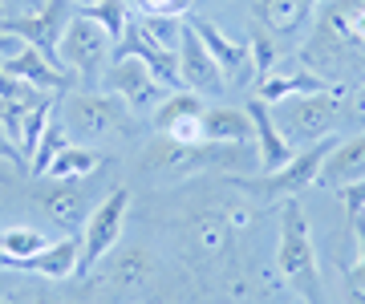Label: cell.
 <instances>
[{"label": "cell", "mask_w": 365, "mask_h": 304, "mask_svg": "<svg viewBox=\"0 0 365 304\" xmlns=\"http://www.w3.org/2000/svg\"><path fill=\"white\" fill-rule=\"evenodd\" d=\"M304 61L337 90H345L353 73H365V0H329L317 13Z\"/></svg>", "instance_id": "1"}, {"label": "cell", "mask_w": 365, "mask_h": 304, "mask_svg": "<svg viewBox=\"0 0 365 304\" xmlns=\"http://www.w3.org/2000/svg\"><path fill=\"white\" fill-rule=\"evenodd\" d=\"M276 268L292 284L304 304H329L325 300V280L317 264V243L309 236V219L300 211V199L280 203V239H276Z\"/></svg>", "instance_id": "2"}, {"label": "cell", "mask_w": 365, "mask_h": 304, "mask_svg": "<svg viewBox=\"0 0 365 304\" xmlns=\"http://www.w3.org/2000/svg\"><path fill=\"white\" fill-rule=\"evenodd\" d=\"M280 114H272L276 126H284V138L292 150H304V146L321 142V138H333L345 122V90H321V93H300V98H288L280 102Z\"/></svg>", "instance_id": "3"}, {"label": "cell", "mask_w": 365, "mask_h": 304, "mask_svg": "<svg viewBox=\"0 0 365 304\" xmlns=\"http://www.w3.org/2000/svg\"><path fill=\"white\" fill-rule=\"evenodd\" d=\"M57 118H61V126H66V134L73 142L90 146L98 138H110V134L126 130L130 126V110L110 90L106 93H98V90L69 93L66 90V93H57Z\"/></svg>", "instance_id": "4"}, {"label": "cell", "mask_w": 365, "mask_h": 304, "mask_svg": "<svg viewBox=\"0 0 365 304\" xmlns=\"http://www.w3.org/2000/svg\"><path fill=\"white\" fill-rule=\"evenodd\" d=\"M341 142V134H333V138H321V142L304 146V150H297L292 154V162H284L280 171H268L260 174V179H244V174H232V187L235 191H244V195L252 199H264V203H284V199H300L304 191H313L317 179H321V167H325L329 150Z\"/></svg>", "instance_id": "5"}, {"label": "cell", "mask_w": 365, "mask_h": 304, "mask_svg": "<svg viewBox=\"0 0 365 304\" xmlns=\"http://www.w3.org/2000/svg\"><path fill=\"white\" fill-rule=\"evenodd\" d=\"M106 57H114V37L93 16H86V9H78L73 21H69V28H66V37H61V45H57L61 69L73 81L93 85L98 73H102V65H106Z\"/></svg>", "instance_id": "6"}, {"label": "cell", "mask_w": 365, "mask_h": 304, "mask_svg": "<svg viewBox=\"0 0 365 304\" xmlns=\"http://www.w3.org/2000/svg\"><path fill=\"white\" fill-rule=\"evenodd\" d=\"M126 211H130V191L126 187H114L110 195L90 207L86 224H81V260H78V276L93 272L106 256L118 248L122 239V227H126Z\"/></svg>", "instance_id": "7"}, {"label": "cell", "mask_w": 365, "mask_h": 304, "mask_svg": "<svg viewBox=\"0 0 365 304\" xmlns=\"http://www.w3.org/2000/svg\"><path fill=\"white\" fill-rule=\"evenodd\" d=\"M73 13H78L73 0H41L33 13L0 16V28L13 33V37H21L25 45H33V49H41L53 65L61 69V61H57V45H61V37H66Z\"/></svg>", "instance_id": "8"}, {"label": "cell", "mask_w": 365, "mask_h": 304, "mask_svg": "<svg viewBox=\"0 0 365 304\" xmlns=\"http://www.w3.org/2000/svg\"><path fill=\"white\" fill-rule=\"evenodd\" d=\"M0 65L9 69L16 81H25V85H33V90H41V93H66V90H73V78H69L66 69H57L49 57L41 53V49L25 45L21 37L4 33V28H0Z\"/></svg>", "instance_id": "9"}, {"label": "cell", "mask_w": 365, "mask_h": 304, "mask_svg": "<svg viewBox=\"0 0 365 304\" xmlns=\"http://www.w3.org/2000/svg\"><path fill=\"white\" fill-rule=\"evenodd\" d=\"M106 90L122 98L126 110H138V114H155L167 98V85L150 73V65H143L138 57H126V61H110L106 69Z\"/></svg>", "instance_id": "10"}, {"label": "cell", "mask_w": 365, "mask_h": 304, "mask_svg": "<svg viewBox=\"0 0 365 304\" xmlns=\"http://www.w3.org/2000/svg\"><path fill=\"white\" fill-rule=\"evenodd\" d=\"M29 199H33V207H37L45 219L53 224H61L66 231H81L86 224V195H81L78 183H69V179H49V174H37L33 187H29Z\"/></svg>", "instance_id": "11"}, {"label": "cell", "mask_w": 365, "mask_h": 304, "mask_svg": "<svg viewBox=\"0 0 365 304\" xmlns=\"http://www.w3.org/2000/svg\"><path fill=\"white\" fill-rule=\"evenodd\" d=\"M203 98L191 90H175L163 98V106L150 114L155 118V130L163 134V138H170V142L179 146H195L203 142Z\"/></svg>", "instance_id": "12"}, {"label": "cell", "mask_w": 365, "mask_h": 304, "mask_svg": "<svg viewBox=\"0 0 365 304\" xmlns=\"http://www.w3.org/2000/svg\"><path fill=\"white\" fill-rule=\"evenodd\" d=\"M179 78L182 90L199 93V98H220L227 90V78L223 69L215 65V57L203 49V41L191 25H182V41H179Z\"/></svg>", "instance_id": "13"}, {"label": "cell", "mask_w": 365, "mask_h": 304, "mask_svg": "<svg viewBox=\"0 0 365 304\" xmlns=\"http://www.w3.org/2000/svg\"><path fill=\"white\" fill-rule=\"evenodd\" d=\"M187 25L199 33V41H203V49H207L211 57H215V65L223 69V78L227 81H256V69H252V53L248 45H240V41H232L227 33H223L215 21H207V16H191Z\"/></svg>", "instance_id": "14"}, {"label": "cell", "mask_w": 365, "mask_h": 304, "mask_svg": "<svg viewBox=\"0 0 365 304\" xmlns=\"http://www.w3.org/2000/svg\"><path fill=\"white\" fill-rule=\"evenodd\" d=\"M248 118H252V130H256V159H260V171H280L284 162H292V146H288V138L280 134V126H276L272 118V106L268 102H260V98H252L248 102Z\"/></svg>", "instance_id": "15"}, {"label": "cell", "mask_w": 365, "mask_h": 304, "mask_svg": "<svg viewBox=\"0 0 365 304\" xmlns=\"http://www.w3.org/2000/svg\"><path fill=\"white\" fill-rule=\"evenodd\" d=\"M78 260H81V231H69L57 243L41 248L37 256L16 260L13 272H33V276H45V280H69L78 276Z\"/></svg>", "instance_id": "16"}, {"label": "cell", "mask_w": 365, "mask_h": 304, "mask_svg": "<svg viewBox=\"0 0 365 304\" xmlns=\"http://www.w3.org/2000/svg\"><path fill=\"white\" fill-rule=\"evenodd\" d=\"M321 90H337V85H329L321 73H313V69H304V65H288V69L276 65L264 81H256V98L268 102V106H280V102H288V98L321 93Z\"/></svg>", "instance_id": "17"}, {"label": "cell", "mask_w": 365, "mask_h": 304, "mask_svg": "<svg viewBox=\"0 0 365 304\" xmlns=\"http://www.w3.org/2000/svg\"><path fill=\"white\" fill-rule=\"evenodd\" d=\"M361 179H365V130L353 134V138H341V142L329 150V159H325V167H321L317 187L337 191V187L361 183Z\"/></svg>", "instance_id": "18"}, {"label": "cell", "mask_w": 365, "mask_h": 304, "mask_svg": "<svg viewBox=\"0 0 365 304\" xmlns=\"http://www.w3.org/2000/svg\"><path fill=\"white\" fill-rule=\"evenodd\" d=\"M252 13L268 33L288 37V33H300L317 16V0H256Z\"/></svg>", "instance_id": "19"}, {"label": "cell", "mask_w": 365, "mask_h": 304, "mask_svg": "<svg viewBox=\"0 0 365 304\" xmlns=\"http://www.w3.org/2000/svg\"><path fill=\"white\" fill-rule=\"evenodd\" d=\"M150 276H155V256L146 248H126L122 256H114V268L106 272V280L114 288H122L126 296H138L150 284Z\"/></svg>", "instance_id": "20"}, {"label": "cell", "mask_w": 365, "mask_h": 304, "mask_svg": "<svg viewBox=\"0 0 365 304\" xmlns=\"http://www.w3.org/2000/svg\"><path fill=\"white\" fill-rule=\"evenodd\" d=\"M187 236H191V248L203 256V260H215L227 251L232 243V224H227V215L223 211H199L187 227Z\"/></svg>", "instance_id": "21"}, {"label": "cell", "mask_w": 365, "mask_h": 304, "mask_svg": "<svg viewBox=\"0 0 365 304\" xmlns=\"http://www.w3.org/2000/svg\"><path fill=\"white\" fill-rule=\"evenodd\" d=\"M252 138H256V130H252L248 110H203V142H252Z\"/></svg>", "instance_id": "22"}, {"label": "cell", "mask_w": 365, "mask_h": 304, "mask_svg": "<svg viewBox=\"0 0 365 304\" xmlns=\"http://www.w3.org/2000/svg\"><path fill=\"white\" fill-rule=\"evenodd\" d=\"M102 150H93V146H81V142H69L61 146L49 162V179H69V183H81V179H90V174L102 171Z\"/></svg>", "instance_id": "23"}, {"label": "cell", "mask_w": 365, "mask_h": 304, "mask_svg": "<svg viewBox=\"0 0 365 304\" xmlns=\"http://www.w3.org/2000/svg\"><path fill=\"white\" fill-rule=\"evenodd\" d=\"M41 248H49V239L41 236L37 227H9V231H0V251L9 256L4 268L13 272L16 260H29V256H37Z\"/></svg>", "instance_id": "24"}, {"label": "cell", "mask_w": 365, "mask_h": 304, "mask_svg": "<svg viewBox=\"0 0 365 304\" xmlns=\"http://www.w3.org/2000/svg\"><path fill=\"white\" fill-rule=\"evenodd\" d=\"M78 9H86V16H93V21L114 37V45L122 41L126 21H130V4H126V0H98V4H78Z\"/></svg>", "instance_id": "25"}, {"label": "cell", "mask_w": 365, "mask_h": 304, "mask_svg": "<svg viewBox=\"0 0 365 304\" xmlns=\"http://www.w3.org/2000/svg\"><path fill=\"white\" fill-rule=\"evenodd\" d=\"M134 21H138V28H143L155 45H163V49H170V53H179L182 16H143V13H134Z\"/></svg>", "instance_id": "26"}, {"label": "cell", "mask_w": 365, "mask_h": 304, "mask_svg": "<svg viewBox=\"0 0 365 304\" xmlns=\"http://www.w3.org/2000/svg\"><path fill=\"white\" fill-rule=\"evenodd\" d=\"M248 53H252V69H256V81H264L276 69V41L268 33H252L248 37Z\"/></svg>", "instance_id": "27"}, {"label": "cell", "mask_w": 365, "mask_h": 304, "mask_svg": "<svg viewBox=\"0 0 365 304\" xmlns=\"http://www.w3.org/2000/svg\"><path fill=\"white\" fill-rule=\"evenodd\" d=\"M0 98H4V102H21V106H37L45 93L33 90V85H25V81H16L9 69L0 65Z\"/></svg>", "instance_id": "28"}, {"label": "cell", "mask_w": 365, "mask_h": 304, "mask_svg": "<svg viewBox=\"0 0 365 304\" xmlns=\"http://www.w3.org/2000/svg\"><path fill=\"white\" fill-rule=\"evenodd\" d=\"M126 4L143 16H187L195 9V0H126Z\"/></svg>", "instance_id": "29"}, {"label": "cell", "mask_w": 365, "mask_h": 304, "mask_svg": "<svg viewBox=\"0 0 365 304\" xmlns=\"http://www.w3.org/2000/svg\"><path fill=\"white\" fill-rule=\"evenodd\" d=\"M349 224H353V236H357V264L349 268V284L357 292H365V211L349 215Z\"/></svg>", "instance_id": "30"}, {"label": "cell", "mask_w": 365, "mask_h": 304, "mask_svg": "<svg viewBox=\"0 0 365 304\" xmlns=\"http://www.w3.org/2000/svg\"><path fill=\"white\" fill-rule=\"evenodd\" d=\"M333 195L341 199L345 219H349V215H357V211H365V179H361V183H349V187H337Z\"/></svg>", "instance_id": "31"}, {"label": "cell", "mask_w": 365, "mask_h": 304, "mask_svg": "<svg viewBox=\"0 0 365 304\" xmlns=\"http://www.w3.org/2000/svg\"><path fill=\"white\" fill-rule=\"evenodd\" d=\"M223 215H227V224H232V231H244V227H248L252 219H256V215H252L248 207H244V203H227V207H223Z\"/></svg>", "instance_id": "32"}, {"label": "cell", "mask_w": 365, "mask_h": 304, "mask_svg": "<svg viewBox=\"0 0 365 304\" xmlns=\"http://www.w3.org/2000/svg\"><path fill=\"white\" fill-rule=\"evenodd\" d=\"M0 159H13V162H29L25 154H21V150H16L13 142H9V138H4V130H0Z\"/></svg>", "instance_id": "33"}, {"label": "cell", "mask_w": 365, "mask_h": 304, "mask_svg": "<svg viewBox=\"0 0 365 304\" xmlns=\"http://www.w3.org/2000/svg\"><path fill=\"white\" fill-rule=\"evenodd\" d=\"M0 4H4V9H21V13H33L41 0H0Z\"/></svg>", "instance_id": "34"}, {"label": "cell", "mask_w": 365, "mask_h": 304, "mask_svg": "<svg viewBox=\"0 0 365 304\" xmlns=\"http://www.w3.org/2000/svg\"><path fill=\"white\" fill-rule=\"evenodd\" d=\"M37 304H78V300H66V296H41Z\"/></svg>", "instance_id": "35"}, {"label": "cell", "mask_w": 365, "mask_h": 304, "mask_svg": "<svg viewBox=\"0 0 365 304\" xmlns=\"http://www.w3.org/2000/svg\"><path fill=\"white\" fill-rule=\"evenodd\" d=\"M357 110H361V114H365V85H361V90H357Z\"/></svg>", "instance_id": "36"}, {"label": "cell", "mask_w": 365, "mask_h": 304, "mask_svg": "<svg viewBox=\"0 0 365 304\" xmlns=\"http://www.w3.org/2000/svg\"><path fill=\"white\" fill-rule=\"evenodd\" d=\"M353 304H365V292H357V288H353Z\"/></svg>", "instance_id": "37"}, {"label": "cell", "mask_w": 365, "mask_h": 304, "mask_svg": "<svg viewBox=\"0 0 365 304\" xmlns=\"http://www.w3.org/2000/svg\"><path fill=\"white\" fill-rule=\"evenodd\" d=\"M297 304H304V300H297Z\"/></svg>", "instance_id": "38"}]
</instances>
